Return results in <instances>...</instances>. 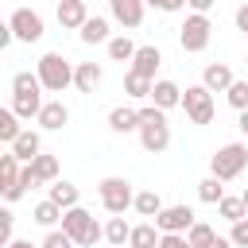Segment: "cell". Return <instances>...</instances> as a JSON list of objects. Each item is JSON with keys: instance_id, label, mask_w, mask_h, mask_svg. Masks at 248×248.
I'll return each instance as SVG.
<instances>
[{"instance_id": "cell-1", "label": "cell", "mask_w": 248, "mask_h": 248, "mask_svg": "<svg viewBox=\"0 0 248 248\" xmlns=\"http://www.w3.org/2000/svg\"><path fill=\"white\" fill-rule=\"evenodd\" d=\"M43 105H46V101H43V81H39V74H31V70L12 74V108H16V116H19V120H35Z\"/></svg>"}, {"instance_id": "cell-2", "label": "cell", "mask_w": 248, "mask_h": 248, "mask_svg": "<svg viewBox=\"0 0 248 248\" xmlns=\"http://www.w3.org/2000/svg\"><path fill=\"white\" fill-rule=\"evenodd\" d=\"M140 143H143V151H151V155H163L167 147H170V124H167V112L159 108V105H140Z\"/></svg>"}, {"instance_id": "cell-3", "label": "cell", "mask_w": 248, "mask_h": 248, "mask_svg": "<svg viewBox=\"0 0 248 248\" xmlns=\"http://www.w3.org/2000/svg\"><path fill=\"white\" fill-rule=\"evenodd\" d=\"M35 74H39V81H43L46 93H66L74 85V62L62 58V50H46L35 62Z\"/></svg>"}, {"instance_id": "cell-4", "label": "cell", "mask_w": 248, "mask_h": 248, "mask_svg": "<svg viewBox=\"0 0 248 248\" xmlns=\"http://www.w3.org/2000/svg\"><path fill=\"white\" fill-rule=\"evenodd\" d=\"M248 170V143H225V147H217L213 155H209V174L213 178H221V182H232V178H240Z\"/></svg>"}, {"instance_id": "cell-5", "label": "cell", "mask_w": 248, "mask_h": 248, "mask_svg": "<svg viewBox=\"0 0 248 248\" xmlns=\"http://www.w3.org/2000/svg\"><path fill=\"white\" fill-rule=\"evenodd\" d=\"M62 229L74 236V244H78V248H93L97 240H105V225H97V221H93V213H89V209H81V205H74V209H66V213H62Z\"/></svg>"}, {"instance_id": "cell-6", "label": "cell", "mask_w": 248, "mask_h": 248, "mask_svg": "<svg viewBox=\"0 0 248 248\" xmlns=\"http://www.w3.org/2000/svg\"><path fill=\"white\" fill-rule=\"evenodd\" d=\"M209 39H213V19L205 12H190L182 19V27H178V46L186 54H202L209 46Z\"/></svg>"}, {"instance_id": "cell-7", "label": "cell", "mask_w": 248, "mask_h": 248, "mask_svg": "<svg viewBox=\"0 0 248 248\" xmlns=\"http://www.w3.org/2000/svg\"><path fill=\"white\" fill-rule=\"evenodd\" d=\"M97 198H101L105 213H128V209H132V202H136V190H132V182H128V178L108 174V178H101V182H97Z\"/></svg>"}, {"instance_id": "cell-8", "label": "cell", "mask_w": 248, "mask_h": 248, "mask_svg": "<svg viewBox=\"0 0 248 248\" xmlns=\"http://www.w3.org/2000/svg\"><path fill=\"white\" fill-rule=\"evenodd\" d=\"M182 112H186L190 124H213V112H217L213 93H209L202 81H198V85H186V89H182Z\"/></svg>"}, {"instance_id": "cell-9", "label": "cell", "mask_w": 248, "mask_h": 248, "mask_svg": "<svg viewBox=\"0 0 248 248\" xmlns=\"http://www.w3.org/2000/svg\"><path fill=\"white\" fill-rule=\"evenodd\" d=\"M8 27H12V35H16L19 43H39V39L46 35V23H43V16H39L35 8H16V12L8 16Z\"/></svg>"}, {"instance_id": "cell-10", "label": "cell", "mask_w": 248, "mask_h": 248, "mask_svg": "<svg viewBox=\"0 0 248 248\" xmlns=\"http://www.w3.org/2000/svg\"><path fill=\"white\" fill-rule=\"evenodd\" d=\"M143 12H147V0H108V16L124 31H136L143 23Z\"/></svg>"}, {"instance_id": "cell-11", "label": "cell", "mask_w": 248, "mask_h": 248, "mask_svg": "<svg viewBox=\"0 0 248 248\" xmlns=\"http://www.w3.org/2000/svg\"><path fill=\"white\" fill-rule=\"evenodd\" d=\"M198 217H194V209L190 205H163V213L155 217V225H159V232H190V225H194Z\"/></svg>"}, {"instance_id": "cell-12", "label": "cell", "mask_w": 248, "mask_h": 248, "mask_svg": "<svg viewBox=\"0 0 248 248\" xmlns=\"http://www.w3.org/2000/svg\"><path fill=\"white\" fill-rule=\"evenodd\" d=\"M54 19L62 23V31H81L85 19H89V4H85V0H58Z\"/></svg>"}, {"instance_id": "cell-13", "label": "cell", "mask_w": 248, "mask_h": 248, "mask_svg": "<svg viewBox=\"0 0 248 248\" xmlns=\"http://www.w3.org/2000/svg\"><path fill=\"white\" fill-rule=\"evenodd\" d=\"M151 105H159L163 112H170V108H182V85H178V81H170V78H155Z\"/></svg>"}, {"instance_id": "cell-14", "label": "cell", "mask_w": 248, "mask_h": 248, "mask_svg": "<svg viewBox=\"0 0 248 248\" xmlns=\"http://www.w3.org/2000/svg\"><path fill=\"white\" fill-rule=\"evenodd\" d=\"M35 124H39L43 132H62V128L70 124V108H66L62 101H46V105L39 108V116H35Z\"/></svg>"}, {"instance_id": "cell-15", "label": "cell", "mask_w": 248, "mask_h": 248, "mask_svg": "<svg viewBox=\"0 0 248 248\" xmlns=\"http://www.w3.org/2000/svg\"><path fill=\"white\" fill-rule=\"evenodd\" d=\"M232 81H236V74H232V66H225V62H209V66L202 70V85H205L209 93H225Z\"/></svg>"}, {"instance_id": "cell-16", "label": "cell", "mask_w": 248, "mask_h": 248, "mask_svg": "<svg viewBox=\"0 0 248 248\" xmlns=\"http://www.w3.org/2000/svg\"><path fill=\"white\" fill-rule=\"evenodd\" d=\"M108 128L120 132V136L140 132V108H136V105H116V108H108Z\"/></svg>"}, {"instance_id": "cell-17", "label": "cell", "mask_w": 248, "mask_h": 248, "mask_svg": "<svg viewBox=\"0 0 248 248\" xmlns=\"http://www.w3.org/2000/svg\"><path fill=\"white\" fill-rule=\"evenodd\" d=\"M108 27H112V16H89L85 27L78 31V39H81L85 46H93V43H108V39H112Z\"/></svg>"}, {"instance_id": "cell-18", "label": "cell", "mask_w": 248, "mask_h": 248, "mask_svg": "<svg viewBox=\"0 0 248 248\" xmlns=\"http://www.w3.org/2000/svg\"><path fill=\"white\" fill-rule=\"evenodd\" d=\"M159 66H163V50H159L155 43H143V46L136 50V58H132V70L143 74V78H155Z\"/></svg>"}, {"instance_id": "cell-19", "label": "cell", "mask_w": 248, "mask_h": 248, "mask_svg": "<svg viewBox=\"0 0 248 248\" xmlns=\"http://www.w3.org/2000/svg\"><path fill=\"white\" fill-rule=\"evenodd\" d=\"M101 78H105L101 62H78V66H74V89H78V93H93V89L101 85Z\"/></svg>"}, {"instance_id": "cell-20", "label": "cell", "mask_w": 248, "mask_h": 248, "mask_svg": "<svg viewBox=\"0 0 248 248\" xmlns=\"http://www.w3.org/2000/svg\"><path fill=\"white\" fill-rule=\"evenodd\" d=\"M8 151H12V155H16L19 163H31V159H35V155L43 151V140H39V132H35V128H23V132L16 136V143H12Z\"/></svg>"}, {"instance_id": "cell-21", "label": "cell", "mask_w": 248, "mask_h": 248, "mask_svg": "<svg viewBox=\"0 0 248 248\" xmlns=\"http://www.w3.org/2000/svg\"><path fill=\"white\" fill-rule=\"evenodd\" d=\"M159 240H163L159 225H155V221H140V225H132L128 248H159Z\"/></svg>"}, {"instance_id": "cell-22", "label": "cell", "mask_w": 248, "mask_h": 248, "mask_svg": "<svg viewBox=\"0 0 248 248\" xmlns=\"http://www.w3.org/2000/svg\"><path fill=\"white\" fill-rule=\"evenodd\" d=\"M27 167H31V174H35V182H39V186H46V182H58V159H54V155L39 151V155H35Z\"/></svg>"}, {"instance_id": "cell-23", "label": "cell", "mask_w": 248, "mask_h": 248, "mask_svg": "<svg viewBox=\"0 0 248 248\" xmlns=\"http://www.w3.org/2000/svg\"><path fill=\"white\" fill-rule=\"evenodd\" d=\"M62 213H66V209H62L58 202L43 198V202L31 209V221H35V225H43V229H58V225H62Z\"/></svg>"}, {"instance_id": "cell-24", "label": "cell", "mask_w": 248, "mask_h": 248, "mask_svg": "<svg viewBox=\"0 0 248 248\" xmlns=\"http://www.w3.org/2000/svg\"><path fill=\"white\" fill-rule=\"evenodd\" d=\"M151 89H155V78H143V74H136V70L124 74V93H128L132 101H151Z\"/></svg>"}, {"instance_id": "cell-25", "label": "cell", "mask_w": 248, "mask_h": 248, "mask_svg": "<svg viewBox=\"0 0 248 248\" xmlns=\"http://www.w3.org/2000/svg\"><path fill=\"white\" fill-rule=\"evenodd\" d=\"M19 170H23V163L8 151V155H0V190H4V198L16 190V182H19Z\"/></svg>"}, {"instance_id": "cell-26", "label": "cell", "mask_w": 248, "mask_h": 248, "mask_svg": "<svg viewBox=\"0 0 248 248\" xmlns=\"http://www.w3.org/2000/svg\"><path fill=\"white\" fill-rule=\"evenodd\" d=\"M50 202H58L62 209H74L78 202H81V190L74 186V182H66V178H58V182H50V194H46Z\"/></svg>"}, {"instance_id": "cell-27", "label": "cell", "mask_w": 248, "mask_h": 248, "mask_svg": "<svg viewBox=\"0 0 248 248\" xmlns=\"http://www.w3.org/2000/svg\"><path fill=\"white\" fill-rule=\"evenodd\" d=\"M128 236H132V225L124 221V213H112V217L105 221V240H108L112 248H124Z\"/></svg>"}, {"instance_id": "cell-28", "label": "cell", "mask_w": 248, "mask_h": 248, "mask_svg": "<svg viewBox=\"0 0 248 248\" xmlns=\"http://www.w3.org/2000/svg\"><path fill=\"white\" fill-rule=\"evenodd\" d=\"M132 209H136L140 217H151V221H155V217L163 213V198H159L155 190H136V202H132Z\"/></svg>"}, {"instance_id": "cell-29", "label": "cell", "mask_w": 248, "mask_h": 248, "mask_svg": "<svg viewBox=\"0 0 248 248\" xmlns=\"http://www.w3.org/2000/svg\"><path fill=\"white\" fill-rule=\"evenodd\" d=\"M105 50H108V58H112V62H132L140 46H136L128 35H112V39L105 43Z\"/></svg>"}, {"instance_id": "cell-30", "label": "cell", "mask_w": 248, "mask_h": 248, "mask_svg": "<svg viewBox=\"0 0 248 248\" xmlns=\"http://www.w3.org/2000/svg\"><path fill=\"white\" fill-rule=\"evenodd\" d=\"M217 217H225L229 225H232V221H240V217H248L244 198H240V194H225V198L217 202Z\"/></svg>"}, {"instance_id": "cell-31", "label": "cell", "mask_w": 248, "mask_h": 248, "mask_svg": "<svg viewBox=\"0 0 248 248\" xmlns=\"http://www.w3.org/2000/svg\"><path fill=\"white\" fill-rule=\"evenodd\" d=\"M19 132H23V128H19V116H16V108H12V105H8V108H4V112H0V140H4V143H8V147H12V143H16V136H19Z\"/></svg>"}, {"instance_id": "cell-32", "label": "cell", "mask_w": 248, "mask_h": 248, "mask_svg": "<svg viewBox=\"0 0 248 248\" xmlns=\"http://www.w3.org/2000/svg\"><path fill=\"white\" fill-rule=\"evenodd\" d=\"M198 198H202L205 205H217V202L225 198V186H221V178H213V174H209V178H202V182H198Z\"/></svg>"}, {"instance_id": "cell-33", "label": "cell", "mask_w": 248, "mask_h": 248, "mask_svg": "<svg viewBox=\"0 0 248 248\" xmlns=\"http://www.w3.org/2000/svg\"><path fill=\"white\" fill-rule=\"evenodd\" d=\"M186 240H190L194 248H209V244L217 240V232H213V225H205V221H194V225H190V232H186Z\"/></svg>"}, {"instance_id": "cell-34", "label": "cell", "mask_w": 248, "mask_h": 248, "mask_svg": "<svg viewBox=\"0 0 248 248\" xmlns=\"http://www.w3.org/2000/svg\"><path fill=\"white\" fill-rule=\"evenodd\" d=\"M225 101H229L236 112H244V108H248V81H240V78H236V81L225 89Z\"/></svg>"}, {"instance_id": "cell-35", "label": "cell", "mask_w": 248, "mask_h": 248, "mask_svg": "<svg viewBox=\"0 0 248 248\" xmlns=\"http://www.w3.org/2000/svg\"><path fill=\"white\" fill-rule=\"evenodd\" d=\"M43 248H78L74 244V236L58 225V229H46V236H43Z\"/></svg>"}, {"instance_id": "cell-36", "label": "cell", "mask_w": 248, "mask_h": 248, "mask_svg": "<svg viewBox=\"0 0 248 248\" xmlns=\"http://www.w3.org/2000/svg\"><path fill=\"white\" fill-rule=\"evenodd\" d=\"M229 240H232L236 248H248V217L232 221V232H229Z\"/></svg>"}, {"instance_id": "cell-37", "label": "cell", "mask_w": 248, "mask_h": 248, "mask_svg": "<svg viewBox=\"0 0 248 248\" xmlns=\"http://www.w3.org/2000/svg\"><path fill=\"white\" fill-rule=\"evenodd\" d=\"M12 229H16V217H12V209H4V213H0V240H4V244H12V240H16V236H12Z\"/></svg>"}, {"instance_id": "cell-38", "label": "cell", "mask_w": 248, "mask_h": 248, "mask_svg": "<svg viewBox=\"0 0 248 248\" xmlns=\"http://www.w3.org/2000/svg\"><path fill=\"white\" fill-rule=\"evenodd\" d=\"M159 248H194V244L186 240V232H163V240H159Z\"/></svg>"}, {"instance_id": "cell-39", "label": "cell", "mask_w": 248, "mask_h": 248, "mask_svg": "<svg viewBox=\"0 0 248 248\" xmlns=\"http://www.w3.org/2000/svg\"><path fill=\"white\" fill-rule=\"evenodd\" d=\"M147 8H155V12H178V8H186V0H147Z\"/></svg>"}, {"instance_id": "cell-40", "label": "cell", "mask_w": 248, "mask_h": 248, "mask_svg": "<svg viewBox=\"0 0 248 248\" xmlns=\"http://www.w3.org/2000/svg\"><path fill=\"white\" fill-rule=\"evenodd\" d=\"M232 23H236V31H244V35H248V0H244V4L236 8V16H232Z\"/></svg>"}, {"instance_id": "cell-41", "label": "cell", "mask_w": 248, "mask_h": 248, "mask_svg": "<svg viewBox=\"0 0 248 248\" xmlns=\"http://www.w3.org/2000/svg\"><path fill=\"white\" fill-rule=\"evenodd\" d=\"M213 4H217V0H186V8H190V12H205V16H209V8H213Z\"/></svg>"}, {"instance_id": "cell-42", "label": "cell", "mask_w": 248, "mask_h": 248, "mask_svg": "<svg viewBox=\"0 0 248 248\" xmlns=\"http://www.w3.org/2000/svg\"><path fill=\"white\" fill-rule=\"evenodd\" d=\"M209 248H236V244H232V240H229V236H217V240H213V244H209Z\"/></svg>"}, {"instance_id": "cell-43", "label": "cell", "mask_w": 248, "mask_h": 248, "mask_svg": "<svg viewBox=\"0 0 248 248\" xmlns=\"http://www.w3.org/2000/svg\"><path fill=\"white\" fill-rule=\"evenodd\" d=\"M236 128H240V132H244V140H248V108L240 112V120H236Z\"/></svg>"}, {"instance_id": "cell-44", "label": "cell", "mask_w": 248, "mask_h": 248, "mask_svg": "<svg viewBox=\"0 0 248 248\" xmlns=\"http://www.w3.org/2000/svg\"><path fill=\"white\" fill-rule=\"evenodd\" d=\"M4 248H43V244H31V240H12V244H4Z\"/></svg>"}, {"instance_id": "cell-45", "label": "cell", "mask_w": 248, "mask_h": 248, "mask_svg": "<svg viewBox=\"0 0 248 248\" xmlns=\"http://www.w3.org/2000/svg\"><path fill=\"white\" fill-rule=\"evenodd\" d=\"M240 198H244V205H248V186H244V194H240Z\"/></svg>"}, {"instance_id": "cell-46", "label": "cell", "mask_w": 248, "mask_h": 248, "mask_svg": "<svg viewBox=\"0 0 248 248\" xmlns=\"http://www.w3.org/2000/svg\"><path fill=\"white\" fill-rule=\"evenodd\" d=\"M244 66H248V54H244Z\"/></svg>"}, {"instance_id": "cell-47", "label": "cell", "mask_w": 248, "mask_h": 248, "mask_svg": "<svg viewBox=\"0 0 248 248\" xmlns=\"http://www.w3.org/2000/svg\"><path fill=\"white\" fill-rule=\"evenodd\" d=\"M124 248H128V244H124Z\"/></svg>"}]
</instances>
